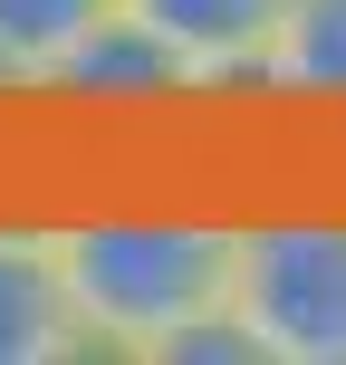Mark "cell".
Masks as SVG:
<instances>
[{
  "label": "cell",
  "mask_w": 346,
  "mask_h": 365,
  "mask_svg": "<svg viewBox=\"0 0 346 365\" xmlns=\"http://www.w3.org/2000/svg\"><path fill=\"white\" fill-rule=\"evenodd\" d=\"M231 231L221 212H68L49 221L87 356L116 365H250L231 336Z\"/></svg>",
  "instance_id": "1"
},
{
  "label": "cell",
  "mask_w": 346,
  "mask_h": 365,
  "mask_svg": "<svg viewBox=\"0 0 346 365\" xmlns=\"http://www.w3.org/2000/svg\"><path fill=\"white\" fill-rule=\"evenodd\" d=\"M39 96H58V106H96V115H116V106H193V68L164 48V38L145 29V19L116 0L106 19H96L87 38H77L68 58H58V77Z\"/></svg>",
  "instance_id": "3"
},
{
  "label": "cell",
  "mask_w": 346,
  "mask_h": 365,
  "mask_svg": "<svg viewBox=\"0 0 346 365\" xmlns=\"http://www.w3.org/2000/svg\"><path fill=\"white\" fill-rule=\"evenodd\" d=\"M221 317L250 346V365H346V212L240 221Z\"/></svg>",
  "instance_id": "2"
},
{
  "label": "cell",
  "mask_w": 346,
  "mask_h": 365,
  "mask_svg": "<svg viewBox=\"0 0 346 365\" xmlns=\"http://www.w3.org/2000/svg\"><path fill=\"white\" fill-rule=\"evenodd\" d=\"M77 356L87 336H77L49 221H0V365H77Z\"/></svg>",
  "instance_id": "4"
},
{
  "label": "cell",
  "mask_w": 346,
  "mask_h": 365,
  "mask_svg": "<svg viewBox=\"0 0 346 365\" xmlns=\"http://www.w3.org/2000/svg\"><path fill=\"white\" fill-rule=\"evenodd\" d=\"M116 0H0V96H39Z\"/></svg>",
  "instance_id": "7"
},
{
  "label": "cell",
  "mask_w": 346,
  "mask_h": 365,
  "mask_svg": "<svg viewBox=\"0 0 346 365\" xmlns=\"http://www.w3.org/2000/svg\"><path fill=\"white\" fill-rule=\"evenodd\" d=\"M126 10L193 68L202 96H250V68H260V38H270L279 0H126Z\"/></svg>",
  "instance_id": "5"
},
{
  "label": "cell",
  "mask_w": 346,
  "mask_h": 365,
  "mask_svg": "<svg viewBox=\"0 0 346 365\" xmlns=\"http://www.w3.org/2000/svg\"><path fill=\"white\" fill-rule=\"evenodd\" d=\"M250 96L346 115V0H279L260 68H250Z\"/></svg>",
  "instance_id": "6"
}]
</instances>
